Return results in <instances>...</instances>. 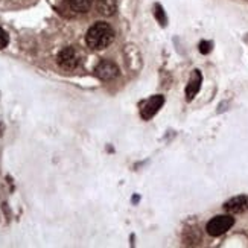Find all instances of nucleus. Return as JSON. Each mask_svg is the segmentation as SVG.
I'll return each instance as SVG.
<instances>
[{
    "instance_id": "nucleus-1",
    "label": "nucleus",
    "mask_w": 248,
    "mask_h": 248,
    "mask_svg": "<svg viewBox=\"0 0 248 248\" xmlns=\"http://www.w3.org/2000/svg\"><path fill=\"white\" fill-rule=\"evenodd\" d=\"M113 40H114V31L108 23H104V21L94 23L87 31V35H85V41H87L89 47L94 50L108 47L113 43Z\"/></svg>"
},
{
    "instance_id": "nucleus-2",
    "label": "nucleus",
    "mask_w": 248,
    "mask_h": 248,
    "mask_svg": "<svg viewBox=\"0 0 248 248\" xmlns=\"http://www.w3.org/2000/svg\"><path fill=\"white\" fill-rule=\"evenodd\" d=\"M234 224V218L232 215H221V217H215L212 218L207 225H206V230L210 236H221L225 232H229Z\"/></svg>"
},
{
    "instance_id": "nucleus-3",
    "label": "nucleus",
    "mask_w": 248,
    "mask_h": 248,
    "mask_svg": "<svg viewBox=\"0 0 248 248\" xmlns=\"http://www.w3.org/2000/svg\"><path fill=\"white\" fill-rule=\"evenodd\" d=\"M79 53L77 52L75 47H64L60 53H58V58L57 62L58 66L64 70H73L79 66Z\"/></svg>"
},
{
    "instance_id": "nucleus-4",
    "label": "nucleus",
    "mask_w": 248,
    "mask_h": 248,
    "mask_svg": "<svg viewBox=\"0 0 248 248\" xmlns=\"http://www.w3.org/2000/svg\"><path fill=\"white\" fill-rule=\"evenodd\" d=\"M165 104V98L161 94H155L153 98H149L148 101H145L142 104V108H140V116H142L143 121H149L151 117H154L157 114V111L163 107Z\"/></svg>"
},
{
    "instance_id": "nucleus-5",
    "label": "nucleus",
    "mask_w": 248,
    "mask_h": 248,
    "mask_svg": "<svg viewBox=\"0 0 248 248\" xmlns=\"http://www.w3.org/2000/svg\"><path fill=\"white\" fill-rule=\"evenodd\" d=\"M94 73H96V77L102 81H111L119 75V67H117V64H114L113 61L104 60L96 66Z\"/></svg>"
},
{
    "instance_id": "nucleus-6",
    "label": "nucleus",
    "mask_w": 248,
    "mask_h": 248,
    "mask_svg": "<svg viewBox=\"0 0 248 248\" xmlns=\"http://www.w3.org/2000/svg\"><path fill=\"white\" fill-rule=\"evenodd\" d=\"M224 210L227 213H230V215L247 212L248 210V197L247 195H239V197L230 198L227 202L224 204Z\"/></svg>"
},
{
    "instance_id": "nucleus-7",
    "label": "nucleus",
    "mask_w": 248,
    "mask_h": 248,
    "mask_svg": "<svg viewBox=\"0 0 248 248\" xmlns=\"http://www.w3.org/2000/svg\"><path fill=\"white\" fill-rule=\"evenodd\" d=\"M201 82H202V77H201L200 70H193L192 75H190L189 84H187V87H186V99L187 101H192L193 98H195V94L201 89Z\"/></svg>"
},
{
    "instance_id": "nucleus-8",
    "label": "nucleus",
    "mask_w": 248,
    "mask_h": 248,
    "mask_svg": "<svg viewBox=\"0 0 248 248\" xmlns=\"http://www.w3.org/2000/svg\"><path fill=\"white\" fill-rule=\"evenodd\" d=\"M96 8H98V13L101 16L111 17V16L116 14L117 3H116V0H98V3H96Z\"/></svg>"
},
{
    "instance_id": "nucleus-9",
    "label": "nucleus",
    "mask_w": 248,
    "mask_h": 248,
    "mask_svg": "<svg viewBox=\"0 0 248 248\" xmlns=\"http://www.w3.org/2000/svg\"><path fill=\"white\" fill-rule=\"evenodd\" d=\"M69 5L77 13H87L93 5V0H69Z\"/></svg>"
},
{
    "instance_id": "nucleus-10",
    "label": "nucleus",
    "mask_w": 248,
    "mask_h": 248,
    "mask_svg": "<svg viewBox=\"0 0 248 248\" xmlns=\"http://www.w3.org/2000/svg\"><path fill=\"white\" fill-rule=\"evenodd\" d=\"M154 16H155V18L158 20V23H160L161 26H165V25H166V16H165L163 8H161L160 3H157V5L154 6Z\"/></svg>"
},
{
    "instance_id": "nucleus-11",
    "label": "nucleus",
    "mask_w": 248,
    "mask_h": 248,
    "mask_svg": "<svg viewBox=\"0 0 248 248\" xmlns=\"http://www.w3.org/2000/svg\"><path fill=\"white\" fill-rule=\"evenodd\" d=\"M8 43H9V37L6 32L0 28V49H5L8 46Z\"/></svg>"
},
{
    "instance_id": "nucleus-12",
    "label": "nucleus",
    "mask_w": 248,
    "mask_h": 248,
    "mask_svg": "<svg viewBox=\"0 0 248 248\" xmlns=\"http://www.w3.org/2000/svg\"><path fill=\"white\" fill-rule=\"evenodd\" d=\"M212 50V43L209 41H201L200 43V52L201 53H209Z\"/></svg>"
}]
</instances>
